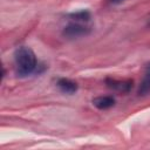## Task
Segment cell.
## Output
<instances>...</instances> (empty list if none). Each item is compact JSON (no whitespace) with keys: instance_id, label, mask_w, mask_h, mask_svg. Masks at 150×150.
Masks as SVG:
<instances>
[{"instance_id":"cell-3","label":"cell","mask_w":150,"mask_h":150,"mask_svg":"<svg viewBox=\"0 0 150 150\" xmlns=\"http://www.w3.org/2000/svg\"><path fill=\"white\" fill-rule=\"evenodd\" d=\"M105 86L111 90L127 94L132 89L134 82H132V80H116V79L107 77L105 79Z\"/></svg>"},{"instance_id":"cell-8","label":"cell","mask_w":150,"mask_h":150,"mask_svg":"<svg viewBox=\"0 0 150 150\" xmlns=\"http://www.w3.org/2000/svg\"><path fill=\"white\" fill-rule=\"evenodd\" d=\"M124 0H108V2L110 4V5H120V4H122Z\"/></svg>"},{"instance_id":"cell-7","label":"cell","mask_w":150,"mask_h":150,"mask_svg":"<svg viewBox=\"0 0 150 150\" xmlns=\"http://www.w3.org/2000/svg\"><path fill=\"white\" fill-rule=\"evenodd\" d=\"M67 16H68V19H69L70 21L88 23L89 20H90V18H91V14H90V12L87 11V9H81V11H77V12L69 13Z\"/></svg>"},{"instance_id":"cell-6","label":"cell","mask_w":150,"mask_h":150,"mask_svg":"<svg viewBox=\"0 0 150 150\" xmlns=\"http://www.w3.org/2000/svg\"><path fill=\"white\" fill-rule=\"evenodd\" d=\"M150 94V62H148L145 64V69H144V77L139 84L138 88V95L144 96Z\"/></svg>"},{"instance_id":"cell-2","label":"cell","mask_w":150,"mask_h":150,"mask_svg":"<svg viewBox=\"0 0 150 150\" xmlns=\"http://www.w3.org/2000/svg\"><path fill=\"white\" fill-rule=\"evenodd\" d=\"M91 33V27L88 26L84 22H76V21H70L67 26L63 27L62 35L68 39H77V38H83L87 36Z\"/></svg>"},{"instance_id":"cell-1","label":"cell","mask_w":150,"mask_h":150,"mask_svg":"<svg viewBox=\"0 0 150 150\" xmlns=\"http://www.w3.org/2000/svg\"><path fill=\"white\" fill-rule=\"evenodd\" d=\"M15 74L19 77H28L33 74H41L46 67L36 59L35 53L26 46H20L14 52Z\"/></svg>"},{"instance_id":"cell-4","label":"cell","mask_w":150,"mask_h":150,"mask_svg":"<svg viewBox=\"0 0 150 150\" xmlns=\"http://www.w3.org/2000/svg\"><path fill=\"white\" fill-rule=\"evenodd\" d=\"M56 87L59 88V90L63 94L67 95H74L77 89H79V84L70 80V79H66V77H60L56 80Z\"/></svg>"},{"instance_id":"cell-5","label":"cell","mask_w":150,"mask_h":150,"mask_svg":"<svg viewBox=\"0 0 150 150\" xmlns=\"http://www.w3.org/2000/svg\"><path fill=\"white\" fill-rule=\"evenodd\" d=\"M115 103H116V100L111 95L97 96V97L93 98V105L100 110H108V109L112 108L115 105Z\"/></svg>"}]
</instances>
